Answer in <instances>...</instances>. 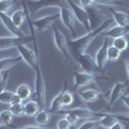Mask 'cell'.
Returning <instances> with one entry per match:
<instances>
[{
    "label": "cell",
    "mask_w": 129,
    "mask_h": 129,
    "mask_svg": "<svg viewBox=\"0 0 129 129\" xmlns=\"http://www.w3.org/2000/svg\"><path fill=\"white\" fill-rule=\"evenodd\" d=\"M112 23H114V21L107 18L103 23H101L98 27L88 31L85 35L79 36V38H74V39L71 38V57H75L78 54H81V53H85V50H87V48L89 47L90 43L98 35L103 34L109 27H111Z\"/></svg>",
    "instance_id": "cell-1"
},
{
    "label": "cell",
    "mask_w": 129,
    "mask_h": 129,
    "mask_svg": "<svg viewBox=\"0 0 129 129\" xmlns=\"http://www.w3.org/2000/svg\"><path fill=\"white\" fill-rule=\"evenodd\" d=\"M32 35V43L35 44V49H31L30 47H27L25 43H19L16 47V49L18 50V56L22 58V61L27 64L28 67H31L32 70H36L40 66V59H39V49H38V41H36V32L31 31Z\"/></svg>",
    "instance_id": "cell-2"
},
{
    "label": "cell",
    "mask_w": 129,
    "mask_h": 129,
    "mask_svg": "<svg viewBox=\"0 0 129 129\" xmlns=\"http://www.w3.org/2000/svg\"><path fill=\"white\" fill-rule=\"evenodd\" d=\"M97 79H106L102 72H85V71H75L74 72V89L79 90L88 84L95 81Z\"/></svg>",
    "instance_id": "cell-3"
},
{
    "label": "cell",
    "mask_w": 129,
    "mask_h": 129,
    "mask_svg": "<svg viewBox=\"0 0 129 129\" xmlns=\"http://www.w3.org/2000/svg\"><path fill=\"white\" fill-rule=\"evenodd\" d=\"M52 30H53V43H54L56 48L62 53L64 62H66V63L70 62L72 57H71V53H70V49H69V44H67L66 36L63 35V32H61V30L56 25L52 26Z\"/></svg>",
    "instance_id": "cell-4"
},
{
    "label": "cell",
    "mask_w": 129,
    "mask_h": 129,
    "mask_svg": "<svg viewBox=\"0 0 129 129\" xmlns=\"http://www.w3.org/2000/svg\"><path fill=\"white\" fill-rule=\"evenodd\" d=\"M58 8H59V19L62 21L63 26L71 32V36H75L76 35V27H75V17L72 12L67 7V4H61Z\"/></svg>",
    "instance_id": "cell-5"
},
{
    "label": "cell",
    "mask_w": 129,
    "mask_h": 129,
    "mask_svg": "<svg viewBox=\"0 0 129 129\" xmlns=\"http://www.w3.org/2000/svg\"><path fill=\"white\" fill-rule=\"evenodd\" d=\"M66 4L70 8V10L72 12L75 19H78L79 22L85 27L87 31H90V25H89V19H88V14L85 12V9L83 7H80L78 3H75L74 0H66Z\"/></svg>",
    "instance_id": "cell-6"
},
{
    "label": "cell",
    "mask_w": 129,
    "mask_h": 129,
    "mask_svg": "<svg viewBox=\"0 0 129 129\" xmlns=\"http://www.w3.org/2000/svg\"><path fill=\"white\" fill-rule=\"evenodd\" d=\"M128 85H129L128 80H125V81H115L111 90H110V93H109V100H107L106 106L111 107L116 101H119L124 94H126Z\"/></svg>",
    "instance_id": "cell-7"
},
{
    "label": "cell",
    "mask_w": 129,
    "mask_h": 129,
    "mask_svg": "<svg viewBox=\"0 0 129 129\" xmlns=\"http://www.w3.org/2000/svg\"><path fill=\"white\" fill-rule=\"evenodd\" d=\"M85 12L88 14V19H89V25H90V30L98 27L101 23H103L107 19L106 14L102 12V10L97 7V5H90L88 8H85Z\"/></svg>",
    "instance_id": "cell-8"
},
{
    "label": "cell",
    "mask_w": 129,
    "mask_h": 129,
    "mask_svg": "<svg viewBox=\"0 0 129 129\" xmlns=\"http://www.w3.org/2000/svg\"><path fill=\"white\" fill-rule=\"evenodd\" d=\"M75 61L78 63V67L81 70V71H85V72H101L95 66V62H94V58L87 53H81V54H78L74 57Z\"/></svg>",
    "instance_id": "cell-9"
},
{
    "label": "cell",
    "mask_w": 129,
    "mask_h": 129,
    "mask_svg": "<svg viewBox=\"0 0 129 129\" xmlns=\"http://www.w3.org/2000/svg\"><path fill=\"white\" fill-rule=\"evenodd\" d=\"M32 40V35L26 38H17V36H0V50H5L10 48H16L19 43H26Z\"/></svg>",
    "instance_id": "cell-10"
},
{
    "label": "cell",
    "mask_w": 129,
    "mask_h": 129,
    "mask_svg": "<svg viewBox=\"0 0 129 129\" xmlns=\"http://www.w3.org/2000/svg\"><path fill=\"white\" fill-rule=\"evenodd\" d=\"M62 111H67V112L74 114L79 120H90L94 116L102 114V111H93L90 109H87V107H74V109H66V110H62Z\"/></svg>",
    "instance_id": "cell-11"
},
{
    "label": "cell",
    "mask_w": 129,
    "mask_h": 129,
    "mask_svg": "<svg viewBox=\"0 0 129 129\" xmlns=\"http://www.w3.org/2000/svg\"><path fill=\"white\" fill-rule=\"evenodd\" d=\"M7 83L0 85V103H5V105H13V103H18V102H22L19 100V97L12 92V90H8L7 89Z\"/></svg>",
    "instance_id": "cell-12"
},
{
    "label": "cell",
    "mask_w": 129,
    "mask_h": 129,
    "mask_svg": "<svg viewBox=\"0 0 129 129\" xmlns=\"http://www.w3.org/2000/svg\"><path fill=\"white\" fill-rule=\"evenodd\" d=\"M107 47H109V43H107V39H105L103 45L97 50L95 56H94V62H95V66L101 72L105 71L106 67V63L109 62L107 61Z\"/></svg>",
    "instance_id": "cell-13"
},
{
    "label": "cell",
    "mask_w": 129,
    "mask_h": 129,
    "mask_svg": "<svg viewBox=\"0 0 129 129\" xmlns=\"http://www.w3.org/2000/svg\"><path fill=\"white\" fill-rule=\"evenodd\" d=\"M0 21L3 22L5 28L10 32V36H17V38H26L27 36L26 34H23V31L21 28L14 26V23L12 22V19H10V17L7 13H0Z\"/></svg>",
    "instance_id": "cell-14"
},
{
    "label": "cell",
    "mask_w": 129,
    "mask_h": 129,
    "mask_svg": "<svg viewBox=\"0 0 129 129\" xmlns=\"http://www.w3.org/2000/svg\"><path fill=\"white\" fill-rule=\"evenodd\" d=\"M109 10L112 14V21L115 22L116 26L120 27H125L126 25H129V14L126 12H123V10H117L115 8H109Z\"/></svg>",
    "instance_id": "cell-15"
},
{
    "label": "cell",
    "mask_w": 129,
    "mask_h": 129,
    "mask_svg": "<svg viewBox=\"0 0 129 129\" xmlns=\"http://www.w3.org/2000/svg\"><path fill=\"white\" fill-rule=\"evenodd\" d=\"M79 95V100L83 101V102H87V103H90V102H95L101 98V93L95 89H83L78 93Z\"/></svg>",
    "instance_id": "cell-16"
},
{
    "label": "cell",
    "mask_w": 129,
    "mask_h": 129,
    "mask_svg": "<svg viewBox=\"0 0 129 129\" xmlns=\"http://www.w3.org/2000/svg\"><path fill=\"white\" fill-rule=\"evenodd\" d=\"M97 120H98V126H101V128H103V129H110L119 119H117L114 114L102 111L100 119H97Z\"/></svg>",
    "instance_id": "cell-17"
},
{
    "label": "cell",
    "mask_w": 129,
    "mask_h": 129,
    "mask_svg": "<svg viewBox=\"0 0 129 129\" xmlns=\"http://www.w3.org/2000/svg\"><path fill=\"white\" fill-rule=\"evenodd\" d=\"M40 111V106L34 100H27L23 103V115L27 117H34Z\"/></svg>",
    "instance_id": "cell-18"
},
{
    "label": "cell",
    "mask_w": 129,
    "mask_h": 129,
    "mask_svg": "<svg viewBox=\"0 0 129 129\" xmlns=\"http://www.w3.org/2000/svg\"><path fill=\"white\" fill-rule=\"evenodd\" d=\"M21 61H22V58H21L19 56L0 58V71L5 72V71L10 70V67H13V66H16V64H18Z\"/></svg>",
    "instance_id": "cell-19"
},
{
    "label": "cell",
    "mask_w": 129,
    "mask_h": 129,
    "mask_svg": "<svg viewBox=\"0 0 129 129\" xmlns=\"http://www.w3.org/2000/svg\"><path fill=\"white\" fill-rule=\"evenodd\" d=\"M47 110L50 114H59L63 110V105H62V90L57 95H54V98L52 100L50 105L47 107Z\"/></svg>",
    "instance_id": "cell-20"
},
{
    "label": "cell",
    "mask_w": 129,
    "mask_h": 129,
    "mask_svg": "<svg viewBox=\"0 0 129 129\" xmlns=\"http://www.w3.org/2000/svg\"><path fill=\"white\" fill-rule=\"evenodd\" d=\"M9 17H10V19H12V22L14 23V26L18 27V28L22 27L23 23H25V21L27 19L25 9H17V10H14V12L10 14Z\"/></svg>",
    "instance_id": "cell-21"
},
{
    "label": "cell",
    "mask_w": 129,
    "mask_h": 129,
    "mask_svg": "<svg viewBox=\"0 0 129 129\" xmlns=\"http://www.w3.org/2000/svg\"><path fill=\"white\" fill-rule=\"evenodd\" d=\"M18 97H19V100L21 101H27L30 97L32 95V92H31V87L28 84H19L18 87H17V89H16V92H14Z\"/></svg>",
    "instance_id": "cell-22"
},
{
    "label": "cell",
    "mask_w": 129,
    "mask_h": 129,
    "mask_svg": "<svg viewBox=\"0 0 129 129\" xmlns=\"http://www.w3.org/2000/svg\"><path fill=\"white\" fill-rule=\"evenodd\" d=\"M105 39H115V38H117V36H121V35H125V31H124V28L123 27H120V26H111V27H109L107 28L103 34H101Z\"/></svg>",
    "instance_id": "cell-23"
},
{
    "label": "cell",
    "mask_w": 129,
    "mask_h": 129,
    "mask_svg": "<svg viewBox=\"0 0 129 129\" xmlns=\"http://www.w3.org/2000/svg\"><path fill=\"white\" fill-rule=\"evenodd\" d=\"M74 102V93L67 89V81H64V87L62 89V105H63V110L69 109V106H71Z\"/></svg>",
    "instance_id": "cell-24"
},
{
    "label": "cell",
    "mask_w": 129,
    "mask_h": 129,
    "mask_svg": "<svg viewBox=\"0 0 129 129\" xmlns=\"http://www.w3.org/2000/svg\"><path fill=\"white\" fill-rule=\"evenodd\" d=\"M34 117H35V124H38V125H47L50 121L52 116H50V112L47 109H43Z\"/></svg>",
    "instance_id": "cell-25"
},
{
    "label": "cell",
    "mask_w": 129,
    "mask_h": 129,
    "mask_svg": "<svg viewBox=\"0 0 129 129\" xmlns=\"http://www.w3.org/2000/svg\"><path fill=\"white\" fill-rule=\"evenodd\" d=\"M112 45L116 49H119L120 52H124L128 49L129 43H128V39L125 38V35H121V36H117V38L112 39Z\"/></svg>",
    "instance_id": "cell-26"
},
{
    "label": "cell",
    "mask_w": 129,
    "mask_h": 129,
    "mask_svg": "<svg viewBox=\"0 0 129 129\" xmlns=\"http://www.w3.org/2000/svg\"><path fill=\"white\" fill-rule=\"evenodd\" d=\"M120 56H121V52L119 49H116L112 44L107 47V61L115 62L120 58Z\"/></svg>",
    "instance_id": "cell-27"
},
{
    "label": "cell",
    "mask_w": 129,
    "mask_h": 129,
    "mask_svg": "<svg viewBox=\"0 0 129 129\" xmlns=\"http://www.w3.org/2000/svg\"><path fill=\"white\" fill-rule=\"evenodd\" d=\"M13 114L10 112V110H3L2 112H0V123H2L4 126L5 125H9L12 124L13 121Z\"/></svg>",
    "instance_id": "cell-28"
},
{
    "label": "cell",
    "mask_w": 129,
    "mask_h": 129,
    "mask_svg": "<svg viewBox=\"0 0 129 129\" xmlns=\"http://www.w3.org/2000/svg\"><path fill=\"white\" fill-rule=\"evenodd\" d=\"M10 112L13 114V116H22L23 115V103L18 102V103H13L10 105Z\"/></svg>",
    "instance_id": "cell-29"
},
{
    "label": "cell",
    "mask_w": 129,
    "mask_h": 129,
    "mask_svg": "<svg viewBox=\"0 0 129 129\" xmlns=\"http://www.w3.org/2000/svg\"><path fill=\"white\" fill-rule=\"evenodd\" d=\"M13 8V0H0V13H7L10 12Z\"/></svg>",
    "instance_id": "cell-30"
},
{
    "label": "cell",
    "mask_w": 129,
    "mask_h": 129,
    "mask_svg": "<svg viewBox=\"0 0 129 129\" xmlns=\"http://www.w3.org/2000/svg\"><path fill=\"white\" fill-rule=\"evenodd\" d=\"M97 128H98V120L90 119V120H84L78 129H97Z\"/></svg>",
    "instance_id": "cell-31"
},
{
    "label": "cell",
    "mask_w": 129,
    "mask_h": 129,
    "mask_svg": "<svg viewBox=\"0 0 129 129\" xmlns=\"http://www.w3.org/2000/svg\"><path fill=\"white\" fill-rule=\"evenodd\" d=\"M71 128V124L64 119V117H62V119H59L58 121H57V126H56V129H70Z\"/></svg>",
    "instance_id": "cell-32"
},
{
    "label": "cell",
    "mask_w": 129,
    "mask_h": 129,
    "mask_svg": "<svg viewBox=\"0 0 129 129\" xmlns=\"http://www.w3.org/2000/svg\"><path fill=\"white\" fill-rule=\"evenodd\" d=\"M63 112H64V119H66V120H67V121H69L71 125H75V124L78 123V120H79V119H78V117L75 116L74 114H71V112H67V111H63Z\"/></svg>",
    "instance_id": "cell-33"
},
{
    "label": "cell",
    "mask_w": 129,
    "mask_h": 129,
    "mask_svg": "<svg viewBox=\"0 0 129 129\" xmlns=\"http://www.w3.org/2000/svg\"><path fill=\"white\" fill-rule=\"evenodd\" d=\"M14 129H52V128L45 126V125H38V124H34V125H25V126L14 128Z\"/></svg>",
    "instance_id": "cell-34"
},
{
    "label": "cell",
    "mask_w": 129,
    "mask_h": 129,
    "mask_svg": "<svg viewBox=\"0 0 129 129\" xmlns=\"http://www.w3.org/2000/svg\"><path fill=\"white\" fill-rule=\"evenodd\" d=\"M93 4H94V3L92 2V0H79V5L83 7L84 9L88 8V7H90V5H93Z\"/></svg>",
    "instance_id": "cell-35"
},
{
    "label": "cell",
    "mask_w": 129,
    "mask_h": 129,
    "mask_svg": "<svg viewBox=\"0 0 129 129\" xmlns=\"http://www.w3.org/2000/svg\"><path fill=\"white\" fill-rule=\"evenodd\" d=\"M5 81H8V71H5V72L0 71V85L4 84Z\"/></svg>",
    "instance_id": "cell-36"
},
{
    "label": "cell",
    "mask_w": 129,
    "mask_h": 129,
    "mask_svg": "<svg viewBox=\"0 0 129 129\" xmlns=\"http://www.w3.org/2000/svg\"><path fill=\"white\" fill-rule=\"evenodd\" d=\"M110 129H125V125H124L120 120H117V121H116Z\"/></svg>",
    "instance_id": "cell-37"
},
{
    "label": "cell",
    "mask_w": 129,
    "mask_h": 129,
    "mask_svg": "<svg viewBox=\"0 0 129 129\" xmlns=\"http://www.w3.org/2000/svg\"><path fill=\"white\" fill-rule=\"evenodd\" d=\"M120 100L123 101V103H124V105L128 107V109H129V94H124Z\"/></svg>",
    "instance_id": "cell-38"
},
{
    "label": "cell",
    "mask_w": 129,
    "mask_h": 129,
    "mask_svg": "<svg viewBox=\"0 0 129 129\" xmlns=\"http://www.w3.org/2000/svg\"><path fill=\"white\" fill-rule=\"evenodd\" d=\"M126 74L129 76V59H126Z\"/></svg>",
    "instance_id": "cell-39"
},
{
    "label": "cell",
    "mask_w": 129,
    "mask_h": 129,
    "mask_svg": "<svg viewBox=\"0 0 129 129\" xmlns=\"http://www.w3.org/2000/svg\"><path fill=\"white\" fill-rule=\"evenodd\" d=\"M124 31H125V34H129V25H126L124 27Z\"/></svg>",
    "instance_id": "cell-40"
},
{
    "label": "cell",
    "mask_w": 129,
    "mask_h": 129,
    "mask_svg": "<svg viewBox=\"0 0 129 129\" xmlns=\"http://www.w3.org/2000/svg\"><path fill=\"white\" fill-rule=\"evenodd\" d=\"M34 2H38V3H40V2H44V0H34Z\"/></svg>",
    "instance_id": "cell-41"
},
{
    "label": "cell",
    "mask_w": 129,
    "mask_h": 129,
    "mask_svg": "<svg viewBox=\"0 0 129 129\" xmlns=\"http://www.w3.org/2000/svg\"><path fill=\"white\" fill-rule=\"evenodd\" d=\"M92 2H93V3H97V2H98V0H92Z\"/></svg>",
    "instance_id": "cell-42"
},
{
    "label": "cell",
    "mask_w": 129,
    "mask_h": 129,
    "mask_svg": "<svg viewBox=\"0 0 129 129\" xmlns=\"http://www.w3.org/2000/svg\"><path fill=\"white\" fill-rule=\"evenodd\" d=\"M111 2H116V0H111Z\"/></svg>",
    "instance_id": "cell-43"
},
{
    "label": "cell",
    "mask_w": 129,
    "mask_h": 129,
    "mask_svg": "<svg viewBox=\"0 0 129 129\" xmlns=\"http://www.w3.org/2000/svg\"><path fill=\"white\" fill-rule=\"evenodd\" d=\"M126 13H128V14H129V12H126Z\"/></svg>",
    "instance_id": "cell-44"
},
{
    "label": "cell",
    "mask_w": 129,
    "mask_h": 129,
    "mask_svg": "<svg viewBox=\"0 0 129 129\" xmlns=\"http://www.w3.org/2000/svg\"><path fill=\"white\" fill-rule=\"evenodd\" d=\"M128 12H129V10H128Z\"/></svg>",
    "instance_id": "cell-45"
}]
</instances>
